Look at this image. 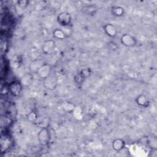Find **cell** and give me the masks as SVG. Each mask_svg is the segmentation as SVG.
I'll list each match as a JSON object with an SVG mask.
<instances>
[{"label":"cell","mask_w":157,"mask_h":157,"mask_svg":"<svg viewBox=\"0 0 157 157\" xmlns=\"http://www.w3.org/2000/svg\"><path fill=\"white\" fill-rule=\"evenodd\" d=\"M50 71H51L50 66L48 64L45 63L42 67H40L36 73L39 78L44 80L50 74Z\"/></svg>","instance_id":"52a82bcc"},{"label":"cell","mask_w":157,"mask_h":157,"mask_svg":"<svg viewBox=\"0 0 157 157\" xmlns=\"http://www.w3.org/2000/svg\"><path fill=\"white\" fill-rule=\"evenodd\" d=\"M78 74L80 75H81L85 78H86L87 77H88L90 75L91 72H90V71L88 68H86V69H82Z\"/></svg>","instance_id":"2e32d148"},{"label":"cell","mask_w":157,"mask_h":157,"mask_svg":"<svg viewBox=\"0 0 157 157\" xmlns=\"http://www.w3.org/2000/svg\"><path fill=\"white\" fill-rule=\"evenodd\" d=\"M136 102L139 105L144 107V106L147 105L148 101V99H147V96L144 94H139L136 98Z\"/></svg>","instance_id":"7c38bea8"},{"label":"cell","mask_w":157,"mask_h":157,"mask_svg":"<svg viewBox=\"0 0 157 157\" xmlns=\"http://www.w3.org/2000/svg\"><path fill=\"white\" fill-rule=\"evenodd\" d=\"M37 137L39 142L41 145H47L48 144L50 139V132L48 129L45 127L42 128L38 132Z\"/></svg>","instance_id":"6da1fadb"},{"label":"cell","mask_w":157,"mask_h":157,"mask_svg":"<svg viewBox=\"0 0 157 157\" xmlns=\"http://www.w3.org/2000/svg\"><path fill=\"white\" fill-rule=\"evenodd\" d=\"M96 11V8L93 6H88L84 7V12L87 14L94 13Z\"/></svg>","instance_id":"9a60e30c"},{"label":"cell","mask_w":157,"mask_h":157,"mask_svg":"<svg viewBox=\"0 0 157 157\" xmlns=\"http://www.w3.org/2000/svg\"><path fill=\"white\" fill-rule=\"evenodd\" d=\"M58 23L62 26H68L71 24L72 17L69 13L63 12L60 13L57 17Z\"/></svg>","instance_id":"7a4b0ae2"},{"label":"cell","mask_w":157,"mask_h":157,"mask_svg":"<svg viewBox=\"0 0 157 157\" xmlns=\"http://www.w3.org/2000/svg\"><path fill=\"white\" fill-rule=\"evenodd\" d=\"M44 64H45V62L42 59H35L31 63L29 68L31 70V71L36 72L37 70L40 67H42Z\"/></svg>","instance_id":"30bf717a"},{"label":"cell","mask_w":157,"mask_h":157,"mask_svg":"<svg viewBox=\"0 0 157 157\" xmlns=\"http://www.w3.org/2000/svg\"><path fill=\"white\" fill-rule=\"evenodd\" d=\"M33 77L30 74H26L22 76L20 80V83L23 86H29L33 82Z\"/></svg>","instance_id":"8fae6325"},{"label":"cell","mask_w":157,"mask_h":157,"mask_svg":"<svg viewBox=\"0 0 157 157\" xmlns=\"http://www.w3.org/2000/svg\"><path fill=\"white\" fill-rule=\"evenodd\" d=\"M22 86L20 82H12L9 86V92L13 96H18L22 90Z\"/></svg>","instance_id":"8992f818"},{"label":"cell","mask_w":157,"mask_h":157,"mask_svg":"<svg viewBox=\"0 0 157 157\" xmlns=\"http://www.w3.org/2000/svg\"><path fill=\"white\" fill-rule=\"evenodd\" d=\"M111 11L112 14L117 17H121L124 13V9L120 6H113Z\"/></svg>","instance_id":"4fadbf2b"},{"label":"cell","mask_w":157,"mask_h":157,"mask_svg":"<svg viewBox=\"0 0 157 157\" xmlns=\"http://www.w3.org/2000/svg\"><path fill=\"white\" fill-rule=\"evenodd\" d=\"M104 31L105 33L110 37H114L117 34V30L115 26H113L112 24L108 23L104 26L103 27Z\"/></svg>","instance_id":"ba28073f"},{"label":"cell","mask_w":157,"mask_h":157,"mask_svg":"<svg viewBox=\"0 0 157 157\" xmlns=\"http://www.w3.org/2000/svg\"><path fill=\"white\" fill-rule=\"evenodd\" d=\"M11 64H12V66L15 65L14 67H18V66L19 65V61H18V59L15 58V57L13 58H12L11 60Z\"/></svg>","instance_id":"e0dca14e"},{"label":"cell","mask_w":157,"mask_h":157,"mask_svg":"<svg viewBox=\"0 0 157 157\" xmlns=\"http://www.w3.org/2000/svg\"><path fill=\"white\" fill-rule=\"evenodd\" d=\"M53 36L58 39H63L65 37V34L61 29H55L53 31Z\"/></svg>","instance_id":"5bb4252c"},{"label":"cell","mask_w":157,"mask_h":157,"mask_svg":"<svg viewBox=\"0 0 157 157\" xmlns=\"http://www.w3.org/2000/svg\"><path fill=\"white\" fill-rule=\"evenodd\" d=\"M124 146H125L124 141L120 138L113 140L112 143V147L113 149L117 152H119L121 151L124 148Z\"/></svg>","instance_id":"9c48e42d"},{"label":"cell","mask_w":157,"mask_h":157,"mask_svg":"<svg viewBox=\"0 0 157 157\" xmlns=\"http://www.w3.org/2000/svg\"><path fill=\"white\" fill-rule=\"evenodd\" d=\"M120 42L122 45L128 47H132L137 44V40L134 37L129 34H124L120 38Z\"/></svg>","instance_id":"277c9868"},{"label":"cell","mask_w":157,"mask_h":157,"mask_svg":"<svg viewBox=\"0 0 157 157\" xmlns=\"http://www.w3.org/2000/svg\"><path fill=\"white\" fill-rule=\"evenodd\" d=\"M55 48V42L53 40L49 39L45 40L42 45V50L43 53L45 55H50L52 54Z\"/></svg>","instance_id":"5b68a950"},{"label":"cell","mask_w":157,"mask_h":157,"mask_svg":"<svg viewBox=\"0 0 157 157\" xmlns=\"http://www.w3.org/2000/svg\"><path fill=\"white\" fill-rule=\"evenodd\" d=\"M44 85L47 89L50 90L55 89L58 85V78L54 75L50 74L44 80Z\"/></svg>","instance_id":"3957f363"}]
</instances>
